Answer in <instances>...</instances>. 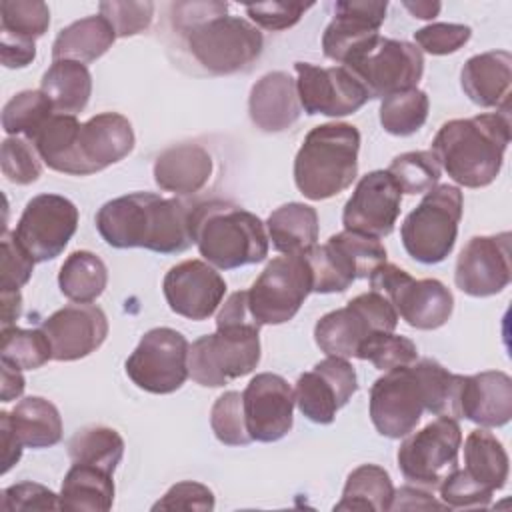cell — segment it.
<instances>
[{
    "label": "cell",
    "mask_w": 512,
    "mask_h": 512,
    "mask_svg": "<svg viewBox=\"0 0 512 512\" xmlns=\"http://www.w3.org/2000/svg\"><path fill=\"white\" fill-rule=\"evenodd\" d=\"M40 90L50 98L54 112L76 116L88 106L92 76L82 62L54 60L40 80Z\"/></svg>",
    "instance_id": "obj_33"
},
{
    "label": "cell",
    "mask_w": 512,
    "mask_h": 512,
    "mask_svg": "<svg viewBox=\"0 0 512 512\" xmlns=\"http://www.w3.org/2000/svg\"><path fill=\"white\" fill-rule=\"evenodd\" d=\"M260 362V324L248 306V290L228 296L216 314V332L190 344L188 374L200 386L220 388L250 374Z\"/></svg>",
    "instance_id": "obj_3"
},
{
    "label": "cell",
    "mask_w": 512,
    "mask_h": 512,
    "mask_svg": "<svg viewBox=\"0 0 512 512\" xmlns=\"http://www.w3.org/2000/svg\"><path fill=\"white\" fill-rule=\"evenodd\" d=\"M248 112L254 126L262 132L290 128L302 112L296 80L282 70L264 74L250 90Z\"/></svg>",
    "instance_id": "obj_28"
},
{
    "label": "cell",
    "mask_w": 512,
    "mask_h": 512,
    "mask_svg": "<svg viewBox=\"0 0 512 512\" xmlns=\"http://www.w3.org/2000/svg\"><path fill=\"white\" fill-rule=\"evenodd\" d=\"M388 2L342 0L334 4V18L322 34L324 56L348 64L358 52L370 46L380 34Z\"/></svg>",
    "instance_id": "obj_25"
},
{
    "label": "cell",
    "mask_w": 512,
    "mask_h": 512,
    "mask_svg": "<svg viewBox=\"0 0 512 512\" xmlns=\"http://www.w3.org/2000/svg\"><path fill=\"white\" fill-rule=\"evenodd\" d=\"M192 206L178 198L132 192L102 204L96 230L112 248H146L158 254H180L192 242Z\"/></svg>",
    "instance_id": "obj_2"
},
{
    "label": "cell",
    "mask_w": 512,
    "mask_h": 512,
    "mask_svg": "<svg viewBox=\"0 0 512 512\" xmlns=\"http://www.w3.org/2000/svg\"><path fill=\"white\" fill-rule=\"evenodd\" d=\"M80 122L72 114L54 112L46 124L38 130L32 144L36 146L42 162L62 174L70 172L72 148L76 142Z\"/></svg>",
    "instance_id": "obj_39"
},
{
    "label": "cell",
    "mask_w": 512,
    "mask_h": 512,
    "mask_svg": "<svg viewBox=\"0 0 512 512\" xmlns=\"http://www.w3.org/2000/svg\"><path fill=\"white\" fill-rule=\"evenodd\" d=\"M512 54L508 50H490L466 60L460 72L464 94L482 108L510 112Z\"/></svg>",
    "instance_id": "obj_27"
},
{
    "label": "cell",
    "mask_w": 512,
    "mask_h": 512,
    "mask_svg": "<svg viewBox=\"0 0 512 512\" xmlns=\"http://www.w3.org/2000/svg\"><path fill=\"white\" fill-rule=\"evenodd\" d=\"M430 100L424 90L410 88L382 98L380 124L388 134L410 136L418 132L428 118Z\"/></svg>",
    "instance_id": "obj_41"
},
{
    "label": "cell",
    "mask_w": 512,
    "mask_h": 512,
    "mask_svg": "<svg viewBox=\"0 0 512 512\" xmlns=\"http://www.w3.org/2000/svg\"><path fill=\"white\" fill-rule=\"evenodd\" d=\"M312 6V2H262L246 4V14L254 24L266 30H286L294 26Z\"/></svg>",
    "instance_id": "obj_53"
},
{
    "label": "cell",
    "mask_w": 512,
    "mask_h": 512,
    "mask_svg": "<svg viewBox=\"0 0 512 512\" xmlns=\"http://www.w3.org/2000/svg\"><path fill=\"white\" fill-rule=\"evenodd\" d=\"M78 228V208L60 194H38L28 200L14 236L36 262L54 260L64 252Z\"/></svg>",
    "instance_id": "obj_16"
},
{
    "label": "cell",
    "mask_w": 512,
    "mask_h": 512,
    "mask_svg": "<svg viewBox=\"0 0 512 512\" xmlns=\"http://www.w3.org/2000/svg\"><path fill=\"white\" fill-rule=\"evenodd\" d=\"M0 508L6 512L16 510H60L58 494L38 482H18L2 490Z\"/></svg>",
    "instance_id": "obj_52"
},
{
    "label": "cell",
    "mask_w": 512,
    "mask_h": 512,
    "mask_svg": "<svg viewBox=\"0 0 512 512\" xmlns=\"http://www.w3.org/2000/svg\"><path fill=\"white\" fill-rule=\"evenodd\" d=\"M464 470L482 486L500 490L508 480V454L502 442L486 428L472 430L464 442Z\"/></svg>",
    "instance_id": "obj_36"
},
{
    "label": "cell",
    "mask_w": 512,
    "mask_h": 512,
    "mask_svg": "<svg viewBox=\"0 0 512 512\" xmlns=\"http://www.w3.org/2000/svg\"><path fill=\"white\" fill-rule=\"evenodd\" d=\"M2 298V328L14 326L22 314V294L18 292H0Z\"/></svg>",
    "instance_id": "obj_59"
},
{
    "label": "cell",
    "mask_w": 512,
    "mask_h": 512,
    "mask_svg": "<svg viewBox=\"0 0 512 512\" xmlns=\"http://www.w3.org/2000/svg\"><path fill=\"white\" fill-rule=\"evenodd\" d=\"M52 114L54 106L42 90H22L4 104L2 128L8 136H24L32 142Z\"/></svg>",
    "instance_id": "obj_40"
},
{
    "label": "cell",
    "mask_w": 512,
    "mask_h": 512,
    "mask_svg": "<svg viewBox=\"0 0 512 512\" xmlns=\"http://www.w3.org/2000/svg\"><path fill=\"white\" fill-rule=\"evenodd\" d=\"M60 510L106 512L114 504L112 472L92 464L74 462L62 480L58 494Z\"/></svg>",
    "instance_id": "obj_30"
},
{
    "label": "cell",
    "mask_w": 512,
    "mask_h": 512,
    "mask_svg": "<svg viewBox=\"0 0 512 512\" xmlns=\"http://www.w3.org/2000/svg\"><path fill=\"white\" fill-rule=\"evenodd\" d=\"M134 142V130L126 116L118 112H100L80 124L68 174H96L124 160L132 152Z\"/></svg>",
    "instance_id": "obj_21"
},
{
    "label": "cell",
    "mask_w": 512,
    "mask_h": 512,
    "mask_svg": "<svg viewBox=\"0 0 512 512\" xmlns=\"http://www.w3.org/2000/svg\"><path fill=\"white\" fill-rule=\"evenodd\" d=\"M190 344L174 328L160 326L148 330L126 360L128 378L150 394L176 392L188 374Z\"/></svg>",
    "instance_id": "obj_14"
},
{
    "label": "cell",
    "mask_w": 512,
    "mask_h": 512,
    "mask_svg": "<svg viewBox=\"0 0 512 512\" xmlns=\"http://www.w3.org/2000/svg\"><path fill=\"white\" fill-rule=\"evenodd\" d=\"M0 436H2V474H6L22 456V444L10 424V412H0Z\"/></svg>",
    "instance_id": "obj_57"
},
{
    "label": "cell",
    "mask_w": 512,
    "mask_h": 512,
    "mask_svg": "<svg viewBox=\"0 0 512 512\" xmlns=\"http://www.w3.org/2000/svg\"><path fill=\"white\" fill-rule=\"evenodd\" d=\"M360 132L348 122H326L312 128L296 158L294 182L308 200L338 196L358 176Z\"/></svg>",
    "instance_id": "obj_6"
},
{
    "label": "cell",
    "mask_w": 512,
    "mask_h": 512,
    "mask_svg": "<svg viewBox=\"0 0 512 512\" xmlns=\"http://www.w3.org/2000/svg\"><path fill=\"white\" fill-rule=\"evenodd\" d=\"M68 454L72 462L92 464L114 474L124 456V440L114 428L84 426L68 440Z\"/></svg>",
    "instance_id": "obj_38"
},
{
    "label": "cell",
    "mask_w": 512,
    "mask_h": 512,
    "mask_svg": "<svg viewBox=\"0 0 512 512\" xmlns=\"http://www.w3.org/2000/svg\"><path fill=\"white\" fill-rule=\"evenodd\" d=\"M36 58V42L0 32V60L6 68H24Z\"/></svg>",
    "instance_id": "obj_55"
},
{
    "label": "cell",
    "mask_w": 512,
    "mask_h": 512,
    "mask_svg": "<svg viewBox=\"0 0 512 512\" xmlns=\"http://www.w3.org/2000/svg\"><path fill=\"white\" fill-rule=\"evenodd\" d=\"M402 190L388 170H372L362 176L344 204V230L374 238L390 236L400 216Z\"/></svg>",
    "instance_id": "obj_20"
},
{
    "label": "cell",
    "mask_w": 512,
    "mask_h": 512,
    "mask_svg": "<svg viewBox=\"0 0 512 512\" xmlns=\"http://www.w3.org/2000/svg\"><path fill=\"white\" fill-rule=\"evenodd\" d=\"M108 284V268L90 250L72 252L58 272L60 292L78 304L94 302Z\"/></svg>",
    "instance_id": "obj_37"
},
{
    "label": "cell",
    "mask_w": 512,
    "mask_h": 512,
    "mask_svg": "<svg viewBox=\"0 0 512 512\" xmlns=\"http://www.w3.org/2000/svg\"><path fill=\"white\" fill-rule=\"evenodd\" d=\"M2 402H10L22 396L24 388H26V380L22 376L20 368H14L8 362H2Z\"/></svg>",
    "instance_id": "obj_58"
},
{
    "label": "cell",
    "mask_w": 512,
    "mask_h": 512,
    "mask_svg": "<svg viewBox=\"0 0 512 512\" xmlns=\"http://www.w3.org/2000/svg\"><path fill=\"white\" fill-rule=\"evenodd\" d=\"M398 312L392 302L368 290L352 298L344 308L324 314L314 326V340L326 356L356 358L360 344L374 332H394Z\"/></svg>",
    "instance_id": "obj_10"
},
{
    "label": "cell",
    "mask_w": 512,
    "mask_h": 512,
    "mask_svg": "<svg viewBox=\"0 0 512 512\" xmlns=\"http://www.w3.org/2000/svg\"><path fill=\"white\" fill-rule=\"evenodd\" d=\"M294 390L272 372L256 374L242 392L246 428L252 442H276L292 430Z\"/></svg>",
    "instance_id": "obj_22"
},
{
    "label": "cell",
    "mask_w": 512,
    "mask_h": 512,
    "mask_svg": "<svg viewBox=\"0 0 512 512\" xmlns=\"http://www.w3.org/2000/svg\"><path fill=\"white\" fill-rule=\"evenodd\" d=\"M214 494L208 486L192 480L174 484L154 506L152 510H214Z\"/></svg>",
    "instance_id": "obj_54"
},
{
    "label": "cell",
    "mask_w": 512,
    "mask_h": 512,
    "mask_svg": "<svg viewBox=\"0 0 512 512\" xmlns=\"http://www.w3.org/2000/svg\"><path fill=\"white\" fill-rule=\"evenodd\" d=\"M344 66L358 76L370 98H386L416 88L424 74V54L406 40L378 36Z\"/></svg>",
    "instance_id": "obj_15"
},
{
    "label": "cell",
    "mask_w": 512,
    "mask_h": 512,
    "mask_svg": "<svg viewBox=\"0 0 512 512\" xmlns=\"http://www.w3.org/2000/svg\"><path fill=\"white\" fill-rule=\"evenodd\" d=\"M394 492L390 474L382 466L362 464L348 474L342 498L334 510L386 512L392 508Z\"/></svg>",
    "instance_id": "obj_35"
},
{
    "label": "cell",
    "mask_w": 512,
    "mask_h": 512,
    "mask_svg": "<svg viewBox=\"0 0 512 512\" xmlns=\"http://www.w3.org/2000/svg\"><path fill=\"white\" fill-rule=\"evenodd\" d=\"M52 346V360L72 362L96 352L108 336V318L100 306L68 304L50 314L42 326Z\"/></svg>",
    "instance_id": "obj_24"
},
{
    "label": "cell",
    "mask_w": 512,
    "mask_h": 512,
    "mask_svg": "<svg viewBox=\"0 0 512 512\" xmlns=\"http://www.w3.org/2000/svg\"><path fill=\"white\" fill-rule=\"evenodd\" d=\"M0 360L20 370H36L52 360V346L42 328H2Z\"/></svg>",
    "instance_id": "obj_42"
},
{
    "label": "cell",
    "mask_w": 512,
    "mask_h": 512,
    "mask_svg": "<svg viewBox=\"0 0 512 512\" xmlns=\"http://www.w3.org/2000/svg\"><path fill=\"white\" fill-rule=\"evenodd\" d=\"M0 168L12 184L28 186L40 178L42 158L30 140L8 136L0 148Z\"/></svg>",
    "instance_id": "obj_47"
},
{
    "label": "cell",
    "mask_w": 512,
    "mask_h": 512,
    "mask_svg": "<svg viewBox=\"0 0 512 512\" xmlns=\"http://www.w3.org/2000/svg\"><path fill=\"white\" fill-rule=\"evenodd\" d=\"M358 390V378L348 358L326 356L296 380L294 402L314 424H330L336 412Z\"/></svg>",
    "instance_id": "obj_18"
},
{
    "label": "cell",
    "mask_w": 512,
    "mask_h": 512,
    "mask_svg": "<svg viewBox=\"0 0 512 512\" xmlns=\"http://www.w3.org/2000/svg\"><path fill=\"white\" fill-rule=\"evenodd\" d=\"M114 40L116 32L104 16H86L58 32L52 44V58L76 60L82 64L94 62L112 48Z\"/></svg>",
    "instance_id": "obj_32"
},
{
    "label": "cell",
    "mask_w": 512,
    "mask_h": 512,
    "mask_svg": "<svg viewBox=\"0 0 512 512\" xmlns=\"http://www.w3.org/2000/svg\"><path fill=\"white\" fill-rule=\"evenodd\" d=\"M192 242L200 256L220 270L258 264L268 256L264 222L226 200H208L192 206Z\"/></svg>",
    "instance_id": "obj_5"
},
{
    "label": "cell",
    "mask_w": 512,
    "mask_h": 512,
    "mask_svg": "<svg viewBox=\"0 0 512 512\" xmlns=\"http://www.w3.org/2000/svg\"><path fill=\"white\" fill-rule=\"evenodd\" d=\"M100 16L114 28L116 38L140 34L150 28L154 16L152 2H100Z\"/></svg>",
    "instance_id": "obj_49"
},
{
    "label": "cell",
    "mask_w": 512,
    "mask_h": 512,
    "mask_svg": "<svg viewBox=\"0 0 512 512\" xmlns=\"http://www.w3.org/2000/svg\"><path fill=\"white\" fill-rule=\"evenodd\" d=\"M462 430L456 418L436 416L420 430L404 436L398 448V468L408 484L434 490L458 468Z\"/></svg>",
    "instance_id": "obj_12"
},
{
    "label": "cell",
    "mask_w": 512,
    "mask_h": 512,
    "mask_svg": "<svg viewBox=\"0 0 512 512\" xmlns=\"http://www.w3.org/2000/svg\"><path fill=\"white\" fill-rule=\"evenodd\" d=\"M370 290L384 294L402 320L418 330L444 326L454 310L452 292L436 278H412L396 264L384 262L370 274Z\"/></svg>",
    "instance_id": "obj_11"
},
{
    "label": "cell",
    "mask_w": 512,
    "mask_h": 512,
    "mask_svg": "<svg viewBox=\"0 0 512 512\" xmlns=\"http://www.w3.org/2000/svg\"><path fill=\"white\" fill-rule=\"evenodd\" d=\"M50 26V10L42 0H2L0 32L34 40L44 36Z\"/></svg>",
    "instance_id": "obj_44"
},
{
    "label": "cell",
    "mask_w": 512,
    "mask_h": 512,
    "mask_svg": "<svg viewBox=\"0 0 512 512\" xmlns=\"http://www.w3.org/2000/svg\"><path fill=\"white\" fill-rule=\"evenodd\" d=\"M508 116V112H490L444 122L432 140L440 168L464 188L492 184L510 142Z\"/></svg>",
    "instance_id": "obj_4"
},
{
    "label": "cell",
    "mask_w": 512,
    "mask_h": 512,
    "mask_svg": "<svg viewBox=\"0 0 512 512\" xmlns=\"http://www.w3.org/2000/svg\"><path fill=\"white\" fill-rule=\"evenodd\" d=\"M162 292L170 310L178 316L206 320L222 304L226 282L212 264L204 260H184L166 272Z\"/></svg>",
    "instance_id": "obj_23"
},
{
    "label": "cell",
    "mask_w": 512,
    "mask_h": 512,
    "mask_svg": "<svg viewBox=\"0 0 512 512\" xmlns=\"http://www.w3.org/2000/svg\"><path fill=\"white\" fill-rule=\"evenodd\" d=\"M388 172L402 192L416 196L438 186L442 168L432 150H416L396 156L388 166Z\"/></svg>",
    "instance_id": "obj_43"
},
{
    "label": "cell",
    "mask_w": 512,
    "mask_h": 512,
    "mask_svg": "<svg viewBox=\"0 0 512 512\" xmlns=\"http://www.w3.org/2000/svg\"><path fill=\"white\" fill-rule=\"evenodd\" d=\"M462 210L464 196L458 186L438 184L428 190L400 228L402 246L408 256L422 264L446 260L456 244Z\"/></svg>",
    "instance_id": "obj_8"
},
{
    "label": "cell",
    "mask_w": 512,
    "mask_h": 512,
    "mask_svg": "<svg viewBox=\"0 0 512 512\" xmlns=\"http://www.w3.org/2000/svg\"><path fill=\"white\" fill-rule=\"evenodd\" d=\"M36 260L16 240L14 232H2L0 292H18L32 276Z\"/></svg>",
    "instance_id": "obj_50"
},
{
    "label": "cell",
    "mask_w": 512,
    "mask_h": 512,
    "mask_svg": "<svg viewBox=\"0 0 512 512\" xmlns=\"http://www.w3.org/2000/svg\"><path fill=\"white\" fill-rule=\"evenodd\" d=\"M356 358L368 360L378 370H392L398 366H408L418 360L416 344L394 332H374L358 348Z\"/></svg>",
    "instance_id": "obj_45"
},
{
    "label": "cell",
    "mask_w": 512,
    "mask_h": 512,
    "mask_svg": "<svg viewBox=\"0 0 512 512\" xmlns=\"http://www.w3.org/2000/svg\"><path fill=\"white\" fill-rule=\"evenodd\" d=\"M438 488L446 508H486L494 494V490L476 482L464 468H454Z\"/></svg>",
    "instance_id": "obj_48"
},
{
    "label": "cell",
    "mask_w": 512,
    "mask_h": 512,
    "mask_svg": "<svg viewBox=\"0 0 512 512\" xmlns=\"http://www.w3.org/2000/svg\"><path fill=\"white\" fill-rule=\"evenodd\" d=\"M510 238V232L472 236L456 258L454 284L476 298L502 292L512 280Z\"/></svg>",
    "instance_id": "obj_19"
},
{
    "label": "cell",
    "mask_w": 512,
    "mask_h": 512,
    "mask_svg": "<svg viewBox=\"0 0 512 512\" xmlns=\"http://www.w3.org/2000/svg\"><path fill=\"white\" fill-rule=\"evenodd\" d=\"M472 36V28L466 24L434 22L414 32V40L420 50L432 56H446L458 52Z\"/></svg>",
    "instance_id": "obj_51"
},
{
    "label": "cell",
    "mask_w": 512,
    "mask_h": 512,
    "mask_svg": "<svg viewBox=\"0 0 512 512\" xmlns=\"http://www.w3.org/2000/svg\"><path fill=\"white\" fill-rule=\"evenodd\" d=\"M312 292V272L304 254L272 258L248 290V306L254 320L284 324L296 316Z\"/></svg>",
    "instance_id": "obj_13"
},
{
    "label": "cell",
    "mask_w": 512,
    "mask_h": 512,
    "mask_svg": "<svg viewBox=\"0 0 512 512\" xmlns=\"http://www.w3.org/2000/svg\"><path fill=\"white\" fill-rule=\"evenodd\" d=\"M210 426L218 442L224 446H246L252 442L246 428L240 392L228 390L216 398L210 410Z\"/></svg>",
    "instance_id": "obj_46"
},
{
    "label": "cell",
    "mask_w": 512,
    "mask_h": 512,
    "mask_svg": "<svg viewBox=\"0 0 512 512\" xmlns=\"http://www.w3.org/2000/svg\"><path fill=\"white\" fill-rule=\"evenodd\" d=\"M226 10L228 4L218 2L210 14L180 32L194 60L220 76L248 68L264 48L262 32L240 16H228Z\"/></svg>",
    "instance_id": "obj_7"
},
{
    "label": "cell",
    "mask_w": 512,
    "mask_h": 512,
    "mask_svg": "<svg viewBox=\"0 0 512 512\" xmlns=\"http://www.w3.org/2000/svg\"><path fill=\"white\" fill-rule=\"evenodd\" d=\"M304 258L312 272V292L334 294L348 290L358 278H370L386 262V248L374 236L342 230L306 250Z\"/></svg>",
    "instance_id": "obj_9"
},
{
    "label": "cell",
    "mask_w": 512,
    "mask_h": 512,
    "mask_svg": "<svg viewBox=\"0 0 512 512\" xmlns=\"http://www.w3.org/2000/svg\"><path fill=\"white\" fill-rule=\"evenodd\" d=\"M462 380V374L448 372L432 358L386 370L370 388V420L386 438L416 430L424 412L458 420Z\"/></svg>",
    "instance_id": "obj_1"
},
{
    "label": "cell",
    "mask_w": 512,
    "mask_h": 512,
    "mask_svg": "<svg viewBox=\"0 0 512 512\" xmlns=\"http://www.w3.org/2000/svg\"><path fill=\"white\" fill-rule=\"evenodd\" d=\"M212 174V156L198 144H176L158 154L154 182L174 194H194L206 186Z\"/></svg>",
    "instance_id": "obj_29"
},
{
    "label": "cell",
    "mask_w": 512,
    "mask_h": 512,
    "mask_svg": "<svg viewBox=\"0 0 512 512\" xmlns=\"http://www.w3.org/2000/svg\"><path fill=\"white\" fill-rule=\"evenodd\" d=\"M404 8L410 10L414 18L432 20L438 16L442 6H440V2H404Z\"/></svg>",
    "instance_id": "obj_60"
},
{
    "label": "cell",
    "mask_w": 512,
    "mask_h": 512,
    "mask_svg": "<svg viewBox=\"0 0 512 512\" xmlns=\"http://www.w3.org/2000/svg\"><path fill=\"white\" fill-rule=\"evenodd\" d=\"M398 508H446L442 502H436L430 494V490L408 484L402 486L398 492H394V500H392V508L390 510H398Z\"/></svg>",
    "instance_id": "obj_56"
},
{
    "label": "cell",
    "mask_w": 512,
    "mask_h": 512,
    "mask_svg": "<svg viewBox=\"0 0 512 512\" xmlns=\"http://www.w3.org/2000/svg\"><path fill=\"white\" fill-rule=\"evenodd\" d=\"M296 88L300 106L308 116H348L358 112L370 98L358 76L346 66H316L296 62Z\"/></svg>",
    "instance_id": "obj_17"
},
{
    "label": "cell",
    "mask_w": 512,
    "mask_h": 512,
    "mask_svg": "<svg viewBox=\"0 0 512 512\" xmlns=\"http://www.w3.org/2000/svg\"><path fill=\"white\" fill-rule=\"evenodd\" d=\"M268 240L282 254H304L316 246L320 224L312 206L288 202L276 208L266 220Z\"/></svg>",
    "instance_id": "obj_31"
},
{
    "label": "cell",
    "mask_w": 512,
    "mask_h": 512,
    "mask_svg": "<svg viewBox=\"0 0 512 512\" xmlns=\"http://www.w3.org/2000/svg\"><path fill=\"white\" fill-rule=\"evenodd\" d=\"M458 414L482 428H498L512 418V380L506 372L486 370L464 376Z\"/></svg>",
    "instance_id": "obj_26"
},
{
    "label": "cell",
    "mask_w": 512,
    "mask_h": 512,
    "mask_svg": "<svg viewBox=\"0 0 512 512\" xmlns=\"http://www.w3.org/2000/svg\"><path fill=\"white\" fill-rule=\"evenodd\" d=\"M10 424L24 448H48L62 440V416L42 396L22 398L10 412Z\"/></svg>",
    "instance_id": "obj_34"
}]
</instances>
